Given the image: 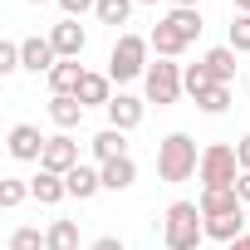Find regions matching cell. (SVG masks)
<instances>
[{
  "instance_id": "21",
  "label": "cell",
  "mask_w": 250,
  "mask_h": 250,
  "mask_svg": "<svg viewBox=\"0 0 250 250\" xmlns=\"http://www.w3.org/2000/svg\"><path fill=\"white\" fill-rule=\"evenodd\" d=\"M245 235V211H230V216H216V221H206V240H221V245H230V240H240Z\"/></svg>"
},
{
  "instance_id": "10",
  "label": "cell",
  "mask_w": 250,
  "mask_h": 250,
  "mask_svg": "<svg viewBox=\"0 0 250 250\" xmlns=\"http://www.w3.org/2000/svg\"><path fill=\"white\" fill-rule=\"evenodd\" d=\"M143 113H147V103H143V98H133V93H113V103H108V128L133 133L138 123H143Z\"/></svg>"
},
{
  "instance_id": "28",
  "label": "cell",
  "mask_w": 250,
  "mask_h": 250,
  "mask_svg": "<svg viewBox=\"0 0 250 250\" xmlns=\"http://www.w3.org/2000/svg\"><path fill=\"white\" fill-rule=\"evenodd\" d=\"M235 54H250V15H235L230 20V40H226Z\"/></svg>"
},
{
  "instance_id": "4",
  "label": "cell",
  "mask_w": 250,
  "mask_h": 250,
  "mask_svg": "<svg viewBox=\"0 0 250 250\" xmlns=\"http://www.w3.org/2000/svg\"><path fill=\"white\" fill-rule=\"evenodd\" d=\"M147 54H152V40L147 35H118L113 40V54H108V79L113 83H133L147 74Z\"/></svg>"
},
{
  "instance_id": "8",
  "label": "cell",
  "mask_w": 250,
  "mask_h": 250,
  "mask_svg": "<svg viewBox=\"0 0 250 250\" xmlns=\"http://www.w3.org/2000/svg\"><path fill=\"white\" fill-rule=\"evenodd\" d=\"M44 143H49V138H40L35 123H15L5 147H10V157H15V162H40V157H44Z\"/></svg>"
},
{
  "instance_id": "17",
  "label": "cell",
  "mask_w": 250,
  "mask_h": 250,
  "mask_svg": "<svg viewBox=\"0 0 250 250\" xmlns=\"http://www.w3.org/2000/svg\"><path fill=\"white\" fill-rule=\"evenodd\" d=\"M98 172H103V191H128V187L138 182V162H133V157H118V162H103Z\"/></svg>"
},
{
  "instance_id": "14",
  "label": "cell",
  "mask_w": 250,
  "mask_h": 250,
  "mask_svg": "<svg viewBox=\"0 0 250 250\" xmlns=\"http://www.w3.org/2000/svg\"><path fill=\"white\" fill-rule=\"evenodd\" d=\"M64 187H69V196L88 201V196H98V191H103V172H98V167H88V162H79V167L64 177Z\"/></svg>"
},
{
  "instance_id": "35",
  "label": "cell",
  "mask_w": 250,
  "mask_h": 250,
  "mask_svg": "<svg viewBox=\"0 0 250 250\" xmlns=\"http://www.w3.org/2000/svg\"><path fill=\"white\" fill-rule=\"evenodd\" d=\"M226 250H250V230H245V235H240V240H230V245H226Z\"/></svg>"
},
{
  "instance_id": "36",
  "label": "cell",
  "mask_w": 250,
  "mask_h": 250,
  "mask_svg": "<svg viewBox=\"0 0 250 250\" xmlns=\"http://www.w3.org/2000/svg\"><path fill=\"white\" fill-rule=\"evenodd\" d=\"M230 5H235V15H250V0H230Z\"/></svg>"
},
{
  "instance_id": "13",
  "label": "cell",
  "mask_w": 250,
  "mask_h": 250,
  "mask_svg": "<svg viewBox=\"0 0 250 250\" xmlns=\"http://www.w3.org/2000/svg\"><path fill=\"white\" fill-rule=\"evenodd\" d=\"M83 108H108L113 103V79L108 74H83V83H79V93H74Z\"/></svg>"
},
{
  "instance_id": "7",
  "label": "cell",
  "mask_w": 250,
  "mask_h": 250,
  "mask_svg": "<svg viewBox=\"0 0 250 250\" xmlns=\"http://www.w3.org/2000/svg\"><path fill=\"white\" fill-rule=\"evenodd\" d=\"M40 167H44V172H54V177H69V172L79 167V143H74L69 133H54V138L44 143V157H40Z\"/></svg>"
},
{
  "instance_id": "29",
  "label": "cell",
  "mask_w": 250,
  "mask_h": 250,
  "mask_svg": "<svg viewBox=\"0 0 250 250\" xmlns=\"http://www.w3.org/2000/svg\"><path fill=\"white\" fill-rule=\"evenodd\" d=\"M15 69H25V59H20V44L15 40H5V44H0V74H15Z\"/></svg>"
},
{
  "instance_id": "18",
  "label": "cell",
  "mask_w": 250,
  "mask_h": 250,
  "mask_svg": "<svg viewBox=\"0 0 250 250\" xmlns=\"http://www.w3.org/2000/svg\"><path fill=\"white\" fill-rule=\"evenodd\" d=\"M201 64H206V74H211L216 83H230V79H235V49H230V44L206 49V54H201Z\"/></svg>"
},
{
  "instance_id": "6",
  "label": "cell",
  "mask_w": 250,
  "mask_h": 250,
  "mask_svg": "<svg viewBox=\"0 0 250 250\" xmlns=\"http://www.w3.org/2000/svg\"><path fill=\"white\" fill-rule=\"evenodd\" d=\"M143 88H147V98H152L157 108L177 103V98L187 93V83H182V64H172V59H157V64H147V74H143Z\"/></svg>"
},
{
  "instance_id": "19",
  "label": "cell",
  "mask_w": 250,
  "mask_h": 250,
  "mask_svg": "<svg viewBox=\"0 0 250 250\" xmlns=\"http://www.w3.org/2000/svg\"><path fill=\"white\" fill-rule=\"evenodd\" d=\"M83 74H88V69H83L79 59H59V64L49 69V88H54V93H79Z\"/></svg>"
},
{
  "instance_id": "31",
  "label": "cell",
  "mask_w": 250,
  "mask_h": 250,
  "mask_svg": "<svg viewBox=\"0 0 250 250\" xmlns=\"http://www.w3.org/2000/svg\"><path fill=\"white\" fill-rule=\"evenodd\" d=\"M88 250H128V245H123V240H118V235H98V240H93V245H88Z\"/></svg>"
},
{
  "instance_id": "22",
  "label": "cell",
  "mask_w": 250,
  "mask_h": 250,
  "mask_svg": "<svg viewBox=\"0 0 250 250\" xmlns=\"http://www.w3.org/2000/svg\"><path fill=\"white\" fill-rule=\"evenodd\" d=\"M44 250H79V221H54L49 230H44Z\"/></svg>"
},
{
  "instance_id": "24",
  "label": "cell",
  "mask_w": 250,
  "mask_h": 250,
  "mask_svg": "<svg viewBox=\"0 0 250 250\" xmlns=\"http://www.w3.org/2000/svg\"><path fill=\"white\" fill-rule=\"evenodd\" d=\"M133 5H138V0H98L93 15H98V25H113V30H118V25H128Z\"/></svg>"
},
{
  "instance_id": "38",
  "label": "cell",
  "mask_w": 250,
  "mask_h": 250,
  "mask_svg": "<svg viewBox=\"0 0 250 250\" xmlns=\"http://www.w3.org/2000/svg\"><path fill=\"white\" fill-rule=\"evenodd\" d=\"M25 5H44V0H25Z\"/></svg>"
},
{
  "instance_id": "25",
  "label": "cell",
  "mask_w": 250,
  "mask_h": 250,
  "mask_svg": "<svg viewBox=\"0 0 250 250\" xmlns=\"http://www.w3.org/2000/svg\"><path fill=\"white\" fill-rule=\"evenodd\" d=\"M25 196H30V182L25 177H5V182H0V206H5V211H15Z\"/></svg>"
},
{
  "instance_id": "37",
  "label": "cell",
  "mask_w": 250,
  "mask_h": 250,
  "mask_svg": "<svg viewBox=\"0 0 250 250\" xmlns=\"http://www.w3.org/2000/svg\"><path fill=\"white\" fill-rule=\"evenodd\" d=\"M138 5H157V0H138Z\"/></svg>"
},
{
  "instance_id": "11",
  "label": "cell",
  "mask_w": 250,
  "mask_h": 250,
  "mask_svg": "<svg viewBox=\"0 0 250 250\" xmlns=\"http://www.w3.org/2000/svg\"><path fill=\"white\" fill-rule=\"evenodd\" d=\"M20 59H25V69L30 74H49L54 64H59V54H54V44H49V35L40 40V35H30V40H20Z\"/></svg>"
},
{
  "instance_id": "32",
  "label": "cell",
  "mask_w": 250,
  "mask_h": 250,
  "mask_svg": "<svg viewBox=\"0 0 250 250\" xmlns=\"http://www.w3.org/2000/svg\"><path fill=\"white\" fill-rule=\"evenodd\" d=\"M235 157H240V172H250V133L235 143Z\"/></svg>"
},
{
  "instance_id": "23",
  "label": "cell",
  "mask_w": 250,
  "mask_h": 250,
  "mask_svg": "<svg viewBox=\"0 0 250 250\" xmlns=\"http://www.w3.org/2000/svg\"><path fill=\"white\" fill-rule=\"evenodd\" d=\"M196 108L211 113V118H221V113L230 108V83H211V88H201V93H196Z\"/></svg>"
},
{
  "instance_id": "1",
  "label": "cell",
  "mask_w": 250,
  "mask_h": 250,
  "mask_svg": "<svg viewBox=\"0 0 250 250\" xmlns=\"http://www.w3.org/2000/svg\"><path fill=\"white\" fill-rule=\"evenodd\" d=\"M196 35H201V10H167L147 40H152L157 59H177V54H187V44H196Z\"/></svg>"
},
{
  "instance_id": "5",
  "label": "cell",
  "mask_w": 250,
  "mask_h": 250,
  "mask_svg": "<svg viewBox=\"0 0 250 250\" xmlns=\"http://www.w3.org/2000/svg\"><path fill=\"white\" fill-rule=\"evenodd\" d=\"M201 191H216V187H235L240 182V157H235V147L230 143H211V147H201Z\"/></svg>"
},
{
  "instance_id": "9",
  "label": "cell",
  "mask_w": 250,
  "mask_h": 250,
  "mask_svg": "<svg viewBox=\"0 0 250 250\" xmlns=\"http://www.w3.org/2000/svg\"><path fill=\"white\" fill-rule=\"evenodd\" d=\"M49 44H54L59 59H79V54L88 49V30H83L79 20H59V25L49 30Z\"/></svg>"
},
{
  "instance_id": "34",
  "label": "cell",
  "mask_w": 250,
  "mask_h": 250,
  "mask_svg": "<svg viewBox=\"0 0 250 250\" xmlns=\"http://www.w3.org/2000/svg\"><path fill=\"white\" fill-rule=\"evenodd\" d=\"M172 10H201V0H167Z\"/></svg>"
},
{
  "instance_id": "20",
  "label": "cell",
  "mask_w": 250,
  "mask_h": 250,
  "mask_svg": "<svg viewBox=\"0 0 250 250\" xmlns=\"http://www.w3.org/2000/svg\"><path fill=\"white\" fill-rule=\"evenodd\" d=\"M30 196H35L40 206H59V201L69 196V187H64V177H54V172H44V167H40V177L30 182Z\"/></svg>"
},
{
  "instance_id": "33",
  "label": "cell",
  "mask_w": 250,
  "mask_h": 250,
  "mask_svg": "<svg viewBox=\"0 0 250 250\" xmlns=\"http://www.w3.org/2000/svg\"><path fill=\"white\" fill-rule=\"evenodd\" d=\"M235 191H240V201H250V172H240V182H235Z\"/></svg>"
},
{
  "instance_id": "26",
  "label": "cell",
  "mask_w": 250,
  "mask_h": 250,
  "mask_svg": "<svg viewBox=\"0 0 250 250\" xmlns=\"http://www.w3.org/2000/svg\"><path fill=\"white\" fill-rule=\"evenodd\" d=\"M5 250H44V235H40V226H15Z\"/></svg>"
},
{
  "instance_id": "15",
  "label": "cell",
  "mask_w": 250,
  "mask_h": 250,
  "mask_svg": "<svg viewBox=\"0 0 250 250\" xmlns=\"http://www.w3.org/2000/svg\"><path fill=\"white\" fill-rule=\"evenodd\" d=\"M49 118H54L59 133H69V128H79V123H83V103H79L74 93H54V98H49Z\"/></svg>"
},
{
  "instance_id": "3",
  "label": "cell",
  "mask_w": 250,
  "mask_h": 250,
  "mask_svg": "<svg viewBox=\"0 0 250 250\" xmlns=\"http://www.w3.org/2000/svg\"><path fill=\"white\" fill-rule=\"evenodd\" d=\"M201 172V152L191 133H167L157 143V177L162 182H191Z\"/></svg>"
},
{
  "instance_id": "16",
  "label": "cell",
  "mask_w": 250,
  "mask_h": 250,
  "mask_svg": "<svg viewBox=\"0 0 250 250\" xmlns=\"http://www.w3.org/2000/svg\"><path fill=\"white\" fill-rule=\"evenodd\" d=\"M93 157H98V167L103 162H118V157H128V133H118V128H103V133H93Z\"/></svg>"
},
{
  "instance_id": "2",
  "label": "cell",
  "mask_w": 250,
  "mask_h": 250,
  "mask_svg": "<svg viewBox=\"0 0 250 250\" xmlns=\"http://www.w3.org/2000/svg\"><path fill=\"white\" fill-rule=\"evenodd\" d=\"M206 240V216L196 201H172L162 216V245L167 250H201Z\"/></svg>"
},
{
  "instance_id": "27",
  "label": "cell",
  "mask_w": 250,
  "mask_h": 250,
  "mask_svg": "<svg viewBox=\"0 0 250 250\" xmlns=\"http://www.w3.org/2000/svg\"><path fill=\"white\" fill-rule=\"evenodd\" d=\"M182 83H187V93L196 98V93H201V88H211L216 79L206 74V64H187V69H182Z\"/></svg>"
},
{
  "instance_id": "39",
  "label": "cell",
  "mask_w": 250,
  "mask_h": 250,
  "mask_svg": "<svg viewBox=\"0 0 250 250\" xmlns=\"http://www.w3.org/2000/svg\"><path fill=\"white\" fill-rule=\"evenodd\" d=\"M245 88H250V83H245Z\"/></svg>"
},
{
  "instance_id": "30",
  "label": "cell",
  "mask_w": 250,
  "mask_h": 250,
  "mask_svg": "<svg viewBox=\"0 0 250 250\" xmlns=\"http://www.w3.org/2000/svg\"><path fill=\"white\" fill-rule=\"evenodd\" d=\"M59 10H64V20H79V15L98 10V0H59Z\"/></svg>"
},
{
  "instance_id": "12",
  "label": "cell",
  "mask_w": 250,
  "mask_h": 250,
  "mask_svg": "<svg viewBox=\"0 0 250 250\" xmlns=\"http://www.w3.org/2000/svg\"><path fill=\"white\" fill-rule=\"evenodd\" d=\"M196 206H201V216H206V221H216V216H230V211H245V201H240V191H235V187L201 191V196H196Z\"/></svg>"
}]
</instances>
